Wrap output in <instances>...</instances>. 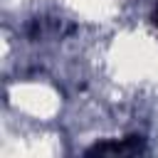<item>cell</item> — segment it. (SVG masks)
<instances>
[{
    "instance_id": "obj_1",
    "label": "cell",
    "mask_w": 158,
    "mask_h": 158,
    "mask_svg": "<svg viewBox=\"0 0 158 158\" xmlns=\"http://www.w3.org/2000/svg\"><path fill=\"white\" fill-rule=\"evenodd\" d=\"M143 151V141H141V136H128L126 141H121V143H96L94 148H89L86 153L89 156H106V153H118V156H123V153H141Z\"/></svg>"
}]
</instances>
